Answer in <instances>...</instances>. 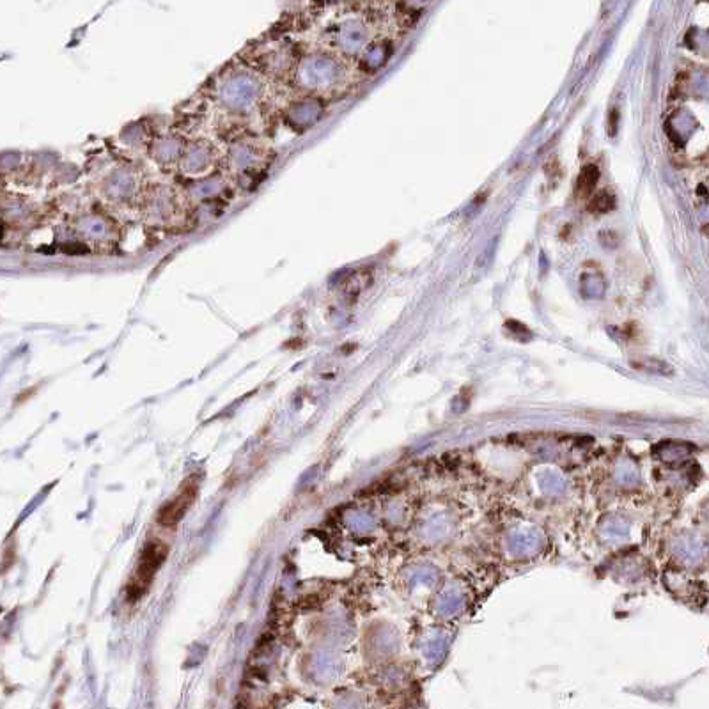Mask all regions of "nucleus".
<instances>
[{
    "instance_id": "20e7f679",
    "label": "nucleus",
    "mask_w": 709,
    "mask_h": 709,
    "mask_svg": "<svg viewBox=\"0 0 709 709\" xmlns=\"http://www.w3.org/2000/svg\"><path fill=\"white\" fill-rule=\"evenodd\" d=\"M614 206H616L614 195H610L608 192H600V194L591 197V201L587 204V210L591 211V213H608V211L614 210Z\"/></svg>"
},
{
    "instance_id": "7ed1b4c3",
    "label": "nucleus",
    "mask_w": 709,
    "mask_h": 709,
    "mask_svg": "<svg viewBox=\"0 0 709 709\" xmlns=\"http://www.w3.org/2000/svg\"><path fill=\"white\" fill-rule=\"evenodd\" d=\"M598 181H600V171H598V167H596V165H587V167H584L577 180L578 197L585 199V197H589V195L593 194L594 188L598 185Z\"/></svg>"
},
{
    "instance_id": "f03ea898",
    "label": "nucleus",
    "mask_w": 709,
    "mask_h": 709,
    "mask_svg": "<svg viewBox=\"0 0 709 709\" xmlns=\"http://www.w3.org/2000/svg\"><path fill=\"white\" fill-rule=\"evenodd\" d=\"M199 493V483L195 477H188L187 481H183L180 490L176 491V495L172 499L167 500L164 506L160 507L156 522L162 527L172 529L183 520V516L187 515L188 509L194 506L195 499Z\"/></svg>"
},
{
    "instance_id": "f257e3e1",
    "label": "nucleus",
    "mask_w": 709,
    "mask_h": 709,
    "mask_svg": "<svg viewBox=\"0 0 709 709\" xmlns=\"http://www.w3.org/2000/svg\"><path fill=\"white\" fill-rule=\"evenodd\" d=\"M169 554V548L160 539H151L142 550L141 559L133 571L130 582L126 585V598L130 601L141 600L153 584L158 569L162 568Z\"/></svg>"
}]
</instances>
